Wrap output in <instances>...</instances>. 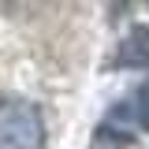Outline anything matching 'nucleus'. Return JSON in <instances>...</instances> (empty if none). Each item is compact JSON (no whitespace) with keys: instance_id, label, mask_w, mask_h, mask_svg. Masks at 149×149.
Returning a JSON list of instances; mask_svg holds the SVG:
<instances>
[{"instance_id":"nucleus-1","label":"nucleus","mask_w":149,"mask_h":149,"mask_svg":"<svg viewBox=\"0 0 149 149\" xmlns=\"http://www.w3.org/2000/svg\"><path fill=\"white\" fill-rule=\"evenodd\" d=\"M45 123L30 101L4 97L0 101V149H41Z\"/></svg>"},{"instance_id":"nucleus-3","label":"nucleus","mask_w":149,"mask_h":149,"mask_svg":"<svg viewBox=\"0 0 149 149\" xmlns=\"http://www.w3.org/2000/svg\"><path fill=\"white\" fill-rule=\"evenodd\" d=\"M130 146V130L127 127H112V119H104L101 127H97V134H93V142H90V149H127Z\"/></svg>"},{"instance_id":"nucleus-5","label":"nucleus","mask_w":149,"mask_h":149,"mask_svg":"<svg viewBox=\"0 0 149 149\" xmlns=\"http://www.w3.org/2000/svg\"><path fill=\"white\" fill-rule=\"evenodd\" d=\"M127 8V0H112V11H123Z\"/></svg>"},{"instance_id":"nucleus-4","label":"nucleus","mask_w":149,"mask_h":149,"mask_svg":"<svg viewBox=\"0 0 149 149\" xmlns=\"http://www.w3.org/2000/svg\"><path fill=\"white\" fill-rule=\"evenodd\" d=\"M123 108H127V116H134L142 127H149V82H142V86L134 90V97H130Z\"/></svg>"},{"instance_id":"nucleus-2","label":"nucleus","mask_w":149,"mask_h":149,"mask_svg":"<svg viewBox=\"0 0 149 149\" xmlns=\"http://www.w3.org/2000/svg\"><path fill=\"white\" fill-rule=\"evenodd\" d=\"M112 63H119V67H149V26H134L119 41Z\"/></svg>"}]
</instances>
